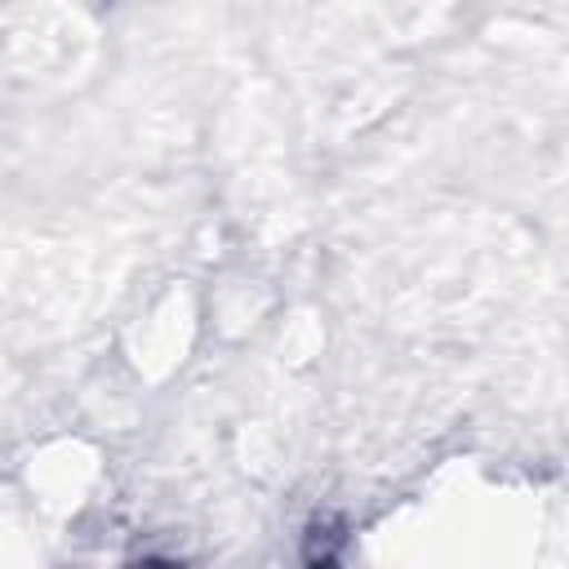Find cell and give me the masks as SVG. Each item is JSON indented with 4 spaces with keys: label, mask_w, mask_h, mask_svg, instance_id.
Segmentation results:
<instances>
[{
    "label": "cell",
    "mask_w": 569,
    "mask_h": 569,
    "mask_svg": "<svg viewBox=\"0 0 569 569\" xmlns=\"http://www.w3.org/2000/svg\"><path fill=\"white\" fill-rule=\"evenodd\" d=\"M142 569H164V565H142Z\"/></svg>",
    "instance_id": "6da1fadb"
}]
</instances>
